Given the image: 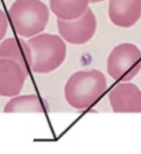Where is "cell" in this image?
<instances>
[{
  "mask_svg": "<svg viewBox=\"0 0 141 154\" xmlns=\"http://www.w3.org/2000/svg\"><path fill=\"white\" fill-rule=\"evenodd\" d=\"M107 88L105 76L98 69L74 73L66 83V101L75 109L84 110L94 105Z\"/></svg>",
  "mask_w": 141,
  "mask_h": 154,
  "instance_id": "obj_1",
  "label": "cell"
},
{
  "mask_svg": "<svg viewBox=\"0 0 141 154\" xmlns=\"http://www.w3.org/2000/svg\"><path fill=\"white\" fill-rule=\"evenodd\" d=\"M31 51V71L47 74L62 65L67 56V45L57 35L43 33L27 41Z\"/></svg>",
  "mask_w": 141,
  "mask_h": 154,
  "instance_id": "obj_2",
  "label": "cell"
},
{
  "mask_svg": "<svg viewBox=\"0 0 141 154\" xmlns=\"http://www.w3.org/2000/svg\"><path fill=\"white\" fill-rule=\"evenodd\" d=\"M8 13L15 32L24 38L42 32L50 15L47 6L40 0H16Z\"/></svg>",
  "mask_w": 141,
  "mask_h": 154,
  "instance_id": "obj_3",
  "label": "cell"
},
{
  "mask_svg": "<svg viewBox=\"0 0 141 154\" xmlns=\"http://www.w3.org/2000/svg\"><path fill=\"white\" fill-rule=\"evenodd\" d=\"M107 73L120 82H128L141 69V51L132 43H122L112 49L106 64Z\"/></svg>",
  "mask_w": 141,
  "mask_h": 154,
  "instance_id": "obj_4",
  "label": "cell"
},
{
  "mask_svg": "<svg viewBox=\"0 0 141 154\" xmlns=\"http://www.w3.org/2000/svg\"><path fill=\"white\" fill-rule=\"evenodd\" d=\"M58 29L61 37L72 45H83L94 37L97 29L94 13L88 8L82 15L74 20L58 18Z\"/></svg>",
  "mask_w": 141,
  "mask_h": 154,
  "instance_id": "obj_5",
  "label": "cell"
},
{
  "mask_svg": "<svg viewBox=\"0 0 141 154\" xmlns=\"http://www.w3.org/2000/svg\"><path fill=\"white\" fill-rule=\"evenodd\" d=\"M109 99L114 112H141V90L134 83L118 84L111 90Z\"/></svg>",
  "mask_w": 141,
  "mask_h": 154,
  "instance_id": "obj_6",
  "label": "cell"
},
{
  "mask_svg": "<svg viewBox=\"0 0 141 154\" xmlns=\"http://www.w3.org/2000/svg\"><path fill=\"white\" fill-rule=\"evenodd\" d=\"M28 74L10 59H0V96L13 97L21 92Z\"/></svg>",
  "mask_w": 141,
  "mask_h": 154,
  "instance_id": "obj_7",
  "label": "cell"
},
{
  "mask_svg": "<svg viewBox=\"0 0 141 154\" xmlns=\"http://www.w3.org/2000/svg\"><path fill=\"white\" fill-rule=\"evenodd\" d=\"M109 16L116 26H133L141 17V0H110Z\"/></svg>",
  "mask_w": 141,
  "mask_h": 154,
  "instance_id": "obj_8",
  "label": "cell"
},
{
  "mask_svg": "<svg viewBox=\"0 0 141 154\" xmlns=\"http://www.w3.org/2000/svg\"><path fill=\"white\" fill-rule=\"evenodd\" d=\"M10 59L20 65L27 74L31 70V51L22 38H10L0 44V59Z\"/></svg>",
  "mask_w": 141,
  "mask_h": 154,
  "instance_id": "obj_9",
  "label": "cell"
},
{
  "mask_svg": "<svg viewBox=\"0 0 141 154\" xmlns=\"http://www.w3.org/2000/svg\"><path fill=\"white\" fill-rule=\"evenodd\" d=\"M90 0H50L51 11L62 20H74L85 13Z\"/></svg>",
  "mask_w": 141,
  "mask_h": 154,
  "instance_id": "obj_10",
  "label": "cell"
},
{
  "mask_svg": "<svg viewBox=\"0 0 141 154\" xmlns=\"http://www.w3.org/2000/svg\"><path fill=\"white\" fill-rule=\"evenodd\" d=\"M4 112H44V107L42 101L35 94L13 97L6 104Z\"/></svg>",
  "mask_w": 141,
  "mask_h": 154,
  "instance_id": "obj_11",
  "label": "cell"
},
{
  "mask_svg": "<svg viewBox=\"0 0 141 154\" xmlns=\"http://www.w3.org/2000/svg\"><path fill=\"white\" fill-rule=\"evenodd\" d=\"M8 29V20L5 13L0 9V41L3 39Z\"/></svg>",
  "mask_w": 141,
  "mask_h": 154,
  "instance_id": "obj_12",
  "label": "cell"
},
{
  "mask_svg": "<svg viewBox=\"0 0 141 154\" xmlns=\"http://www.w3.org/2000/svg\"><path fill=\"white\" fill-rule=\"evenodd\" d=\"M104 1V0H90V2L92 3H98V2H100Z\"/></svg>",
  "mask_w": 141,
  "mask_h": 154,
  "instance_id": "obj_13",
  "label": "cell"
}]
</instances>
